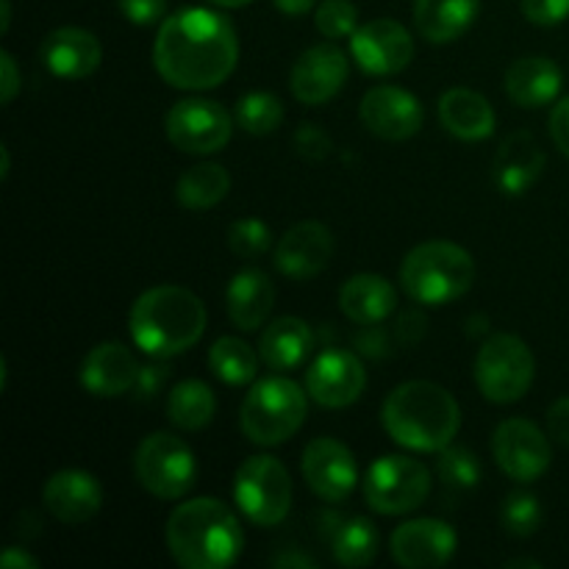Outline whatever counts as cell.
Returning <instances> with one entry per match:
<instances>
[{"mask_svg": "<svg viewBox=\"0 0 569 569\" xmlns=\"http://www.w3.org/2000/svg\"><path fill=\"white\" fill-rule=\"evenodd\" d=\"M272 306H276V287L267 278V272L248 267L239 270L231 278L226 289V309L228 320L239 328V331H259L270 317Z\"/></svg>", "mask_w": 569, "mask_h": 569, "instance_id": "25", "label": "cell"}, {"mask_svg": "<svg viewBox=\"0 0 569 569\" xmlns=\"http://www.w3.org/2000/svg\"><path fill=\"white\" fill-rule=\"evenodd\" d=\"M311 345H315V337H311L309 322L300 317H278L261 331L259 356L270 370L287 372L309 359Z\"/></svg>", "mask_w": 569, "mask_h": 569, "instance_id": "28", "label": "cell"}, {"mask_svg": "<svg viewBox=\"0 0 569 569\" xmlns=\"http://www.w3.org/2000/svg\"><path fill=\"white\" fill-rule=\"evenodd\" d=\"M481 11V0H415V26L422 39L448 44L465 37Z\"/></svg>", "mask_w": 569, "mask_h": 569, "instance_id": "29", "label": "cell"}, {"mask_svg": "<svg viewBox=\"0 0 569 569\" xmlns=\"http://www.w3.org/2000/svg\"><path fill=\"white\" fill-rule=\"evenodd\" d=\"M548 433L556 442L567 445L569 448V395L567 398L556 400L548 409Z\"/></svg>", "mask_w": 569, "mask_h": 569, "instance_id": "45", "label": "cell"}, {"mask_svg": "<svg viewBox=\"0 0 569 569\" xmlns=\"http://www.w3.org/2000/svg\"><path fill=\"white\" fill-rule=\"evenodd\" d=\"M233 120H237V126L242 128V131L253 133V137H267V133L281 128L283 103L278 94L256 89V92H248L239 98Z\"/></svg>", "mask_w": 569, "mask_h": 569, "instance_id": "34", "label": "cell"}, {"mask_svg": "<svg viewBox=\"0 0 569 569\" xmlns=\"http://www.w3.org/2000/svg\"><path fill=\"white\" fill-rule=\"evenodd\" d=\"M42 503L64 526H83L103 509V487L92 472L59 470L44 481Z\"/></svg>", "mask_w": 569, "mask_h": 569, "instance_id": "20", "label": "cell"}, {"mask_svg": "<svg viewBox=\"0 0 569 569\" xmlns=\"http://www.w3.org/2000/svg\"><path fill=\"white\" fill-rule=\"evenodd\" d=\"M506 567H509V569H517V567H533V569H539L542 565H539V561H533V559H511Z\"/></svg>", "mask_w": 569, "mask_h": 569, "instance_id": "52", "label": "cell"}, {"mask_svg": "<svg viewBox=\"0 0 569 569\" xmlns=\"http://www.w3.org/2000/svg\"><path fill=\"white\" fill-rule=\"evenodd\" d=\"M133 472L153 498L181 500L198 481V459L176 433H148L133 453Z\"/></svg>", "mask_w": 569, "mask_h": 569, "instance_id": "9", "label": "cell"}, {"mask_svg": "<svg viewBox=\"0 0 569 569\" xmlns=\"http://www.w3.org/2000/svg\"><path fill=\"white\" fill-rule=\"evenodd\" d=\"M209 3L220 6V9H242V6H250L253 0H209Z\"/></svg>", "mask_w": 569, "mask_h": 569, "instance_id": "49", "label": "cell"}, {"mask_svg": "<svg viewBox=\"0 0 569 569\" xmlns=\"http://www.w3.org/2000/svg\"><path fill=\"white\" fill-rule=\"evenodd\" d=\"M0 9H3V20H0V28H3V31H9V26H11V0H0Z\"/></svg>", "mask_w": 569, "mask_h": 569, "instance_id": "50", "label": "cell"}, {"mask_svg": "<svg viewBox=\"0 0 569 569\" xmlns=\"http://www.w3.org/2000/svg\"><path fill=\"white\" fill-rule=\"evenodd\" d=\"M548 156L539 148L533 133L517 131L503 139L492 161V178L495 187L509 198H520L526 194L533 183L542 178Z\"/></svg>", "mask_w": 569, "mask_h": 569, "instance_id": "23", "label": "cell"}, {"mask_svg": "<svg viewBox=\"0 0 569 569\" xmlns=\"http://www.w3.org/2000/svg\"><path fill=\"white\" fill-rule=\"evenodd\" d=\"M120 11L133 26H156L164 22L167 0H120Z\"/></svg>", "mask_w": 569, "mask_h": 569, "instance_id": "40", "label": "cell"}, {"mask_svg": "<svg viewBox=\"0 0 569 569\" xmlns=\"http://www.w3.org/2000/svg\"><path fill=\"white\" fill-rule=\"evenodd\" d=\"M142 365L122 342H100L81 361L78 381L94 398H120L137 387Z\"/></svg>", "mask_w": 569, "mask_h": 569, "instance_id": "21", "label": "cell"}, {"mask_svg": "<svg viewBox=\"0 0 569 569\" xmlns=\"http://www.w3.org/2000/svg\"><path fill=\"white\" fill-rule=\"evenodd\" d=\"M339 309L350 322L378 326L398 309V289L376 272H359L339 289Z\"/></svg>", "mask_w": 569, "mask_h": 569, "instance_id": "27", "label": "cell"}, {"mask_svg": "<svg viewBox=\"0 0 569 569\" xmlns=\"http://www.w3.org/2000/svg\"><path fill=\"white\" fill-rule=\"evenodd\" d=\"M333 253H337L333 233L322 222L303 220L283 233L281 242L276 244L272 261L281 276L292 281H309L331 264Z\"/></svg>", "mask_w": 569, "mask_h": 569, "instance_id": "19", "label": "cell"}, {"mask_svg": "<svg viewBox=\"0 0 569 569\" xmlns=\"http://www.w3.org/2000/svg\"><path fill=\"white\" fill-rule=\"evenodd\" d=\"M367 387L361 359L348 350H326L306 370V392L326 409H348Z\"/></svg>", "mask_w": 569, "mask_h": 569, "instance_id": "17", "label": "cell"}, {"mask_svg": "<svg viewBox=\"0 0 569 569\" xmlns=\"http://www.w3.org/2000/svg\"><path fill=\"white\" fill-rule=\"evenodd\" d=\"M492 456L500 472L517 483H533L548 472L553 461L550 439L545 437L542 428L522 417H511L495 428Z\"/></svg>", "mask_w": 569, "mask_h": 569, "instance_id": "12", "label": "cell"}, {"mask_svg": "<svg viewBox=\"0 0 569 569\" xmlns=\"http://www.w3.org/2000/svg\"><path fill=\"white\" fill-rule=\"evenodd\" d=\"M537 378V359L517 333H495L476 356L478 392L489 403H517Z\"/></svg>", "mask_w": 569, "mask_h": 569, "instance_id": "7", "label": "cell"}, {"mask_svg": "<svg viewBox=\"0 0 569 569\" xmlns=\"http://www.w3.org/2000/svg\"><path fill=\"white\" fill-rule=\"evenodd\" d=\"M309 415V392L283 376L264 378L250 387L239 409V428L261 448H276L303 428Z\"/></svg>", "mask_w": 569, "mask_h": 569, "instance_id": "6", "label": "cell"}, {"mask_svg": "<svg viewBox=\"0 0 569 569\" xmlns=\"http://www.w3.org/2000/svg\"><path fill=\"white\" fill-rule=\"evenodd\" d=\"M500 522H503L506 533H511V537H533L539 526H542V503L531 492L506 495L503 509H500Z\"/></svg>", "mask_w": 569, "mask_h": 569, "instance_id": "36", "label": "cell"}, {"mask_svg": "<svg viewBox=\"0 0 569 569\" xmlns=\"http://www.w3.org/2000/svg\"><path fill=\"white\" fill-rule=\"evenodd\" d=\"M350 76V59L333 42L306 48L289 72L292 94L303 106H322L342 92Z\"/></svg>", "mask_w": 569, "mask_h": 569, "instance_id": "15", "label": "cell"}, {"mask_svg": "<svg viewBox=\"0 0 569 569\" xmlns=\"http://www.w3.org/2000/svg\"><path fill=\"white\" fill-rule=\"evenodd\" d=\"M315 26L331 42L353 37L359 28V9L350 0H322L315 11Z\"/></svg>", "mask_w": 569, "mask_h": 569, "instance_id": "38", "label": "cell"}, {"mask_svg": "<svg viewBox=\"0 0 569 569\" xmlns=\"http://www.w3.org/2000/svg\"><path fill=\"white\" fill-rule=\"evenodd\" d=\"M0 72H3V78H0V98H3V106H9L22 89L20 67H17L14 56L9 50H0Z\"/></svg>", "mask_w": 569, "mask_h": 569, "instance_id": "43", "label": "cell"}, {"mask_svg": "<svg viewBox=\"0 0 569 569\" xmlns=\"http://www.w3.org/2000/svg\"><path fill=\"white\" fill-rule=\"evenodd\" d=\"M276 567H315L317 561L309 559V556H278L276 561H272Z\"/></svg>", "mask_w": 569, "mask_h": 569, "instance_id": "48", "label": "cell"}, {"mask_svg": "<svg viewBox=\"0 0 569 569\" xmlns=\"http://www.w3.org/2000/svg\"><path fill=\"white\" fill-rule=\"evenodd\" d=\"M272 3H276V9L283 11V14L303 17V14H309L311 9H315L317 0H272Z\"/></svg>", "mask_w": 569, "mask_h": 569, "instance_id": "47", "label": "cell"}, {"mask_svg": "<svg viewBox=\"0 0 569 569\" xmlns=\"http://www.w3.org/2000/svg\"><path fill=\"white\" fill-rule=\"evenodd\" d=\"M0 567L3 569H37L39 561L31 553L20 548H6V553L0 556Z\"/></svg>", "mask_w": 569, "mask_h": 569, "instance_id": "46", "label": "cell"}, {"mask_svg": "<svg viewBox=\"0 0 569 569\" xmlns=\"http://www.w3.org/2000/svg\"><path fill=\"white\" fill-rule=\"evenodd\" d=\"M459 537L453 528L442 520H409L400 528H395L389 553L395 565L403 569H437L445 567L456 556Z\"/></svg>", "mask_w": 569, "mask_h": 569, "instance_id": "18", "label": "cell"}, {"mask_svg": "<svg viewBox=\"0 0 569 569\" xmlns=\"http://www.w3.org/2000/svg\"><path fill=\"white\" fill-rule=\"evenodd\" d=\"M239 61L231 20L214 9H189L164 17L153 42V64L170 87L187 92L220 87Z\"/></svg>", "mask_w": 569, "mask_h": 569, "instance_id": "1", "label": "cell"}, {"mask_svg": "<svg viewBox=\"0 0 569 569\" xmlns=\"http://www.w3.org/2000/svg\"><path fill=\"white\" fill-rule=\"evenodd\" d=\"M359 117L372 137L383 142H403L420 131L426 111L409 89L383 83V87H372L361 98Z\"/></svg>", "mask_w": 569, "mask_h": 569, "instance_id": "16", "label": "cell"}, {"mask_svg": "<svg viewBox=\"0 0 569 569\" xmlns=\"http://www.w3.org/2000/svg\"><path fill=\"white\" fill-rule=\"evenodd\" d=\"M0 156H3V164H0V178L6 181V178H9V167H11V156H9V148H6V144L0 148Z\"/></svg>", "mask_w": 569, "mask_h": 569, "instance_id": "51", "label": "cell"}, {"mask_svg": "<svg viewBox=\"0 0 569 569\" xmlns=\"http://www.w3.org/2000/svg\"><path fill=\"white\" fill-rule=\"evenodd\" d=\"M161 359H156V361H150V365H144L142 370H139V378H137V398H142V400H150V398H156V395L161 392V389H164V383H167V378H170V367L167 365H159Z\"/></svg>", "mask_w": 569, "mask_h": 569, "instance_id": "41", "label": "cell"}, {"mask_svg": "<svg viewBox=\"0 0 569 569\" xmlns=\"http://www.w3.org/2000/svg\"><path fill=\"white\" fill-rule=\"evenodd\" d=\"M350 56L370 76H398L415 59V37L398 20H370L350 37Z\"/></svg>", "mask_w": 569, "mask_h": 569, "instance_id": "14", "label": "cell"}, {"mask_svg": "<svg viewBox=\"0 0 569 569\" xmlns=\"http://www.w3.org/2000/svg\"><path fill=\"white\" fill-rule=\"evenodd\" d=\"M522 17L533 26L553 28L569 20V0H520Z\"/></svg>", "mask_w": 569, "mask_h": 569, "instance_id": "39", "label": "cell"}, {"mask_svg": "<svg viewBox=\"0 0 569 569\" xmlns=\"http://www.w3.org/2000/svg\"><path fill=\"white\" fill-rule=\"evenodd\" d=\"M167 139L189 156H211L231 142L233 117L209 98H183L167 111Z\"/></svg>", "mask_w": 569, "mask_h": 569, "instance_id": "11", "label": "cell"}, {"mask_svg": "<svg viewBox=\"0 0 569 569\" xmlns=\"http://www.w3.org/2000/svg\"><path fill=\"white\" fill-rule=\"evenodd\" d=\"M261 356L239 337H220L209 350V367L228 387H244L259 376Z\"/></svg>", "mask_w": 569, "mask_h": 569, "instance_id": "33", "label": "cell"}, {"mask_svg": "<svg viewBox=\"0 0 569 569\" xmlns=\"http://www.w3.org/2000/svg\"><path fill=\"white\" fill-rule=\"evenodd\" d=\"M231 192V176L222 164L203 161L181 172L176 181V200L189 211L214 209Z\"/></svg>", "mask_w": 569, "mask_h": 569, "instance_id": "30", "label": "cell"}, {"mask_svg": "<svg viewBox=\"0 0 569 569\" xmlns=\"http://www.w3.org/2000/svg\"><path fill=\"white\" fill-rule=\"evenodd\" d=\"M476 283V261L461 244L433 239L417 244L400 264V287L415 303L448 306Z\"/></svg>", "mask_w": 569, "mask_h": 569, "instance_id": "5", "label": "cell"}, {"mask_svg": "<svg viewBox=\"0 0 569 569\" xmlns=\"http://www.w3.org/2000/svg\"><path fill=\"white\" fill-rule=\"evenodd\" d=\"M439 122L456 139L483 142L495 133V109L476 89L456 87L439 98Z\"/></svg>", "mask_w": 569, "mask_h": 569, "instance_id": "26", "label": "cell"}, {"mask_svg": "<svg viewBox=\"0 0 569 569\" xmlns=\"http://www.w3.org/2000/svg\"><path fill=\"white\" fill-rule=\"evenodd\" d=\"M167 550L183 569H226L244 550L239 517L217 498H194L176 506L164 528Z\"/></svg>", "mask_w": 569, "mask_h": 569, "instance_id": "2", "label": "cell"}, {"mask_svg": "<svg viewBox=\"0 0 569 569\" xmlns=\"http://www.w3.org/2000/svg\"><path fill=\"white\" fill-rule=\"evenodd\" d=\"M431 495V472L411 456H383L365 478V500L383 517H403L420 509Z\"/></svg>", "mask_w": 569, "mask_h": 569, "instance_id": "10", "label": "cell"}, {"mask_svg": "<svg viewBox=\"0 0 569 569\" xmlns=\"http://www.w3.org/2000/svg\"><path fill=\"white\" fill-rule=\"evenodd\" d=\"M383 431L395 445L415 453H439L461 428L453 395L433 381H406L387 395L381 409Z\"/></svg>", "mask_w": 569, "mask_h": 569, "instance_id": "3", "label": "cell"}, {"mask_svg": "<svg viewBox=\"0 0 569 569\" xmlns=\"http://www.w3.org/2000/svg\"><path fill=\"white\" fill-rule=\"evenodd\" d=\"M239 511L259 528L281 526L292 509V478L276 456H250L233 478Z\"/></svg>", "mask_w": 569, "mask_h": 569, "instance_id": "8", "label": "cell"}, {"mask_svg": "<svg viewBox=\"0 0 569 569\" xmlns=\"http://www.w3.org/2000/svg\"><path fill=\"white\" fill-rule=\"evenodd\" d=\"M300 470H303L306 487L326 503H342L353 495L356 483H359L356 456L350 453L348 445L331 437L311 439L306 445Z\"/></svg>", "mask_w": 569, "mask_h": 569, "instance_id": "13", "label": "cell"}, {"mask_svg": "<svg viewBox=\"0 0 569 569\" xmlns=\"http://www.w3.org/2000/svg\"><path fill=\"white\" fill-rule=\"evenodd\" d=\"M295 144H298V153H303L306 159L315 161L326 159L328 150H331V139H328L317 126H309V122L295 133Z\"/></svg>", "mask_w": 569, "mask_h": 569, "instance_id": "42", "label": "cell"}, {"mask_svg": "<svg viewBox=\"0 0 569 569\" xmlns=\"http://www.w3.org/2000/svg\"><path fill=\"white\" fill-rule=\"evenodd\" d=\"M272 244V231L259 217H242L228 228V248L239 259H259Z\"/></svg>", "mask_w": 569, "mask_h": 569, "instance_id": "37", "label": "cell"}, {"mask_svg": "<svg viewBox=\"0 0 569 569\" xmlns=\"http://www.w3.org/2000/svg\"><path fill=\"white\" fill-rule=\"evenodd\" d=\"M217 415V395L211 392L209 383L198 381V378H187V381L176 383L167 398V420L178 428V431H203Z\"/></svg>", "mask_w": 569, "mask_h": 569, "instance_id": "31", "label": "cell"}, {"mask_svg": "<svg viewBox=\"0 0 569 569\" xmlns=\"http://www.w3.org/2000/svg\"><path fill=\"white\" fill-rule=\"evenodd\" d=\"M128 331L133 345L150 359H172L200 342L206 331V306L187 287H153L131 306Z\"/></svg>", "mask_w": 569, "mask_h": 569, "instance_id": "4", "label": "cell"}, {"mask_svg": "<svg viewBox=\"0 0 569 569\" xmlns=\"http://www.w3.org/2000/svg\"><path fill=\"white\" fill-rule=\"evenodd\" d=\"M39 59L56 78L81 81L98 70L100 61H103V48H100L98 37L87 28L61 26L44 37Z\"/></svg>", "mask_w": 569, "mask_h": 569, "instance_id": "22", "label": "cell"}, {"mask_svg": "<svg viewBox=\"0 0 569 569\" xmlns=\"http://www.w3.org/2000/svg\"><path fill=\"white\" fill-rule=\"evenodd\" d=\"M561 67L548 56H522L506 70V94L520 109H542L561 92Z\"/></svg>", "mask_w": 569, "mask_h": 569, "instance_id": "24", "label": "cell"}, {"mask_svg": "<svg viewBox=\"0 0 569 569\" xmlns=\"http://www.w3.org/2000/svg\"><path fill=\"white\" fill-rule=\"evenodd\" d=\"M381 548V533L367 517H348L331 533V553L342 567H370Z\"/></svg>", "mask_w": 569, "mask_h": 569, "instance_id": "32", "label": "cell"}, {"mask_svg": "<svg viewBox=\"0 0 569 569\" xmlns=\"http://www.w3.org/2000/svg\"><path fill=\"white\" fill-rule=\"evenodd\" d=\"M550 139H553L556 148L569 159V94L561 98L553 106V111H550Z\"/></svg>", "mask_w": 569, "mask_h": 569, "instance_id": "44", "label": "cell"}, {"mask_svg": "<svg viewBox=\"0 0 569 569\" xmlns=\"http://www.w3.org/2000/svg\"><path fill=\"white\" fill-rule=\"evenodd\" d=\"M437 476L453 489H476L483 478V467L472 450L448 445L437 453Z\"/></svg>", "mask_w": 569, "mask_h": 569, "instance_id": "35", "label": "cell"}]
</instances>
